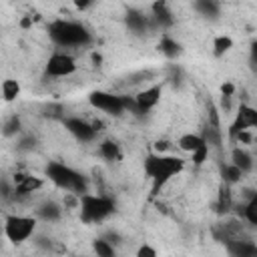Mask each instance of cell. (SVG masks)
I'll return each mask as SVG.
<instances>
[{
    "instance_id": "6da1fadb",
    "label": "cell",
    "mask_w": 257,
    "mask_h": 257,
    "mask_svg": "<svg viewBox=\"0 0 257 257\" xmlns=\"http://www.w3.org/2000/svg\"><path fill=\"white\" fill-rule=\"evenodd\" d=\"M48 38L58 46V48H68V50H80L92 42L90 32L74 20H56L48 26Z\"/></svg>"
},
{
    "instance_id": "7a4b0ae2",
    "label": "cell",
    "mask_w": 257,
    "mask_h": 257,
    "mask_svg": "<svg viewBox=\"0 0 257 257\" xmlns=\"http://www.w3.org/2000/svg\"><path fill=\"white\" fill-rule=\"evenodd\" d=\"M185 167V161L179 157H171V155H151L145 161V173L155 181V191H159V187L169 181L171 177H177Z\"/></svg>"
},
{
    "instance_id": "3957f363",
    "label": "cell",
    "mask_w": 257,
    "mask_h": 257,
    "mask_svg": "<svg viewBox=\"0 0 257 257\" xmlns=\"http://www.w3.org/2000/svg\"><path fill=\"white\" fill-rule=\"evenodd\" d=\"M46 175H48V179H50L56 187H60V189H64V191L76 193L78 197L84 195V193H88L86 179H84L80 173H76L74 169H70L68 165H64V163L50 161V163L46 165Z\"/></svg>"
},
{
    "instance_id": "277c9868",
    "label": "cell",
    "mask_w": 257,
    "mask_h": 257,
    "mask_svg": "<svg viewBox=\"0 0 257 257\" xmlns=\"http://www.w3.org/2000/svg\"><path fill=\"white\" fill-rule=\"evenodd\" d=\"M78 209H80V217L84 223H94V221H102L104 217L112 213V201L104 195L84 193L80 195Z\"/></svg>"
},
{
    "instance_id": "5b68a950",
    "label": "cell",
    "mask_w": 257,
    "mask_h": 257,
    "mask_svg": "<svg viewBox=\"0 0 257 257\" xmlns=\"http://www.w3.org/2000/svg\"><path fill=\"white\" fill-rule=\"evenodd\" d=\"M36 229V219L28 215H10L4 219V235L12 243H22L32 237Z\"/></svg>"
},
{
    "instance_id": "8992f818",
    "label": "cell",
    "mask_w": 257,
    "mask_h": 257,
    "mask_svg": "<svg viewBox=\"0 0 257 257\" xmlns=\"http://www.w3.org/2000/svg\"><path fill=\"white\" fill-rule=\"evenodd\" d=\"M133 98H126V96H120V94H114V92H106V90H94L90 96H88V102L102 110V112H108V114H122L126 112V106Z\"/></svg>"
},
{
    "instance_id": "52a82bcc",
    "label": "cell",
    "mask_w": 257,
    "mask_h": 257,
    "mask_svg": "<svg viewBox=\"0 0 257 257\" xmlns=\"http://www.w3.org/2000/svg\"><path fill=\"white\" fill-rule=\"evenodd\" d=\"M44 68H46V74L50 78H68V76H72L76 72L78 64H76V60H74V56L70 52L56 50V52H52L48 56Z\"/></svg>"
},
{
    "instance_id": "ba28073f",
    "label": "cell",
    "mask_w": 257,
    "mask_h": 257,
    "mask_svg": "<svg viewBox=\"0 0 257 257\" xmlns=\"http://www.w3.org/2000/svg\"><path fill=\"white\" fill-rule=\"evenodd\" d=\"M62 124H64V131L68 135H72L76 141H80V143L94 141L96 133H98V128L92 122H88V120H84L80 116H62Z\"/></svg>"
},
{
    "instance_id": "9c48e42d",
    "label": "cell",
    "mask_w": 257,
    "mask_h": 257,
    "mask_svg": "<svg viewBox=\"0 0 257 257\" xmlns=\"http://www.w3.org/2000/svg\"><path fill=\"white\" fill-rule=\"evenodd\" d=\"M255 124H257V110L249 102H241L239 108H237V112H235V120L229 126V141L233 143V139H235V135L239 131L253 128Z\"/></svg>"
},
{
    "instance_id": "30bf717a",
    "label": "cell",
    "mask_w": 257,
    "mask_h": 257,
    "mask_svg": "<svg viewBox=\"0 0 257 257\" xmlns=\"http://www.w3.org/2000/svg\"><path fill=\"white\" fill-rule=\"evenodd\" d=\"M161 96H163V86H161L159 82H151V84L143 86V88L133 96V100H135V104H137V108H139L141 112H149L151 108H155V106L159 104Z\"/></svg>"
},
{
    "instance_id": "8fae6325",
    "label": "cell",
    "mask_w": 257,
    "mask_h": 257,
    "mask_svg": "<svg viewBox=\"0 0 257 257\" xmlns=\"http://www.w3.org/2000/svg\"><path fill=\"white\" fill-rule=\"evenodd\" d=\"M231 163L237 165L243 173H251V171H253V157H251V153H249L245 147H241V145H237V147L231 149Z\"/></svg>"
},
{
    "instance_id": "7c38bea8",
    "label": "cell",
    "mask_w": 257,
    "mask_h": 257,
    "mask_svg": "<svg viewBox=\"0 0 257 257\" xmlns=\"http://www.w3.org/2000/svg\"><path fill=\"white\" fill-rule=\"evenodd\" d=\"M227 251L235 257H253L257 253V247L247 239H231L227 241Z\"/></svg>"
},
{
    "instance_id": "4fadbf2b",
    "label": "cell",
    "mask_w": 257,
    "mask_h": 257,
    "mask_svg": "<svg viewBox=\"0 0 257 257\" xmlns=\"http://www.w3.org/2000/svg\"><path fill=\"white\" fill-rule=\"evenodd\" d=\"M201 145H205L203 137L201 135H193V133H183L179 139H177V147L185 153H193L195 149H199Z\"/></svg>"
},
{
    "instance_id": "5bb4252c",
    "label": "cell",
    "mask_w": 257,
    "mask_h": 257,
    "mask_svg": "<svg viewBox=\"0 0 257 257\" xmlns=\"http://www.w3.org/2000/svg\"><path fill=\"white\" fill-rule=\"evenodd\" d=\"M221 175H223L225 185H237V183H241L243 177H245V173H243L237 165H233V163L223 165V167H221Z\"/></svg>"
},
{
    "instance_id": "9a60e30c",
    "label": "cell",
    "mask_w": 257,
    "mask_h": 257,
    "mask_svg": "<svg viewBox=\"0 0 257 257\" xmlns=\"http://www.w3.org/2000/svg\"><path fill=\"white\" fill-rule=\"evenodd\" d=\"M98 155L104 159V161H116L120 157V149L114 141H102L98 145Z\"/></svg>"
},
{
    "instance_id": "2e32d148",
    "label": "cell",
    "mask_w": 257,
    "mask_h": 257,
    "mask_svg": "<svg viewBox=\"0 0 257 257\" xmlns=\"http://www.w3.org/2000/svg\"><path fill=\"white\" fill-rule=\"evenodd\" d=\"M0 90H2V98L4 100H14L20 94V82L14 80V78H6V80H2Z\"/></svg>"
},
{
    "instance_id": "e0dca14e",
    "label": "cell",
    "mask_w": 257,
    "mask_h": 257,
    "mask_svg": "<svg viewBox=\"0 0 257 257\" xmlns=\"http://www.w3.org/2000/svg\"><path fill=\"white\" fill-rule=\"evenodd\" d=\"M195 10L201 16H217L219 14V2L217 0H195Z\"/></svg>"
},
{
    "instance_id": "ac0fdd59",
    "label": "cell",
    "mask_w": 257,
    "mask_h": 257,
    "mask_svg": "<svg viewBox=\"0 0 257 257\" xmlns=\"http://www.w3.org/2000/svg\"><path fill=\"white\" fill-rule=\"evenodd\" d=\"M159 50H161L165 56L175 58V56L179 54V44H177L175 38H171V36H163L161 42H159Z\"/></svg>"
},
{
    "instance_id": "d6986e66",
    "label": "cell",
    "mask_w": 257,
    "mask_h": 257,
    "mask_svg": "<svg viewBox=\"0 0 257 257\" xmlns=\"http://www.w3.org/2000/svg\"><path fill=\"white\" fill-rule=\"evenodd\" d=\"M231 48H233V40L229 36L223 34V36H215L213 38V52H215V56H223Z\"/></svg>"
},
{
    "instance_id": "ffe728a7",
    "label": "cell",
    "mask_w": 257,
    "mask_h": 257,
    "mask_svg": "<svg viewBox=\"0 0 257 257\" xmlns=\"http://www.w3.org/2000/svg\"><path fill=\"white\" fill-rule=\"evenodd\" d=\"M20 118L16 116V114H12V116H8L6 120H4V124H2V135L4 137H12V135H16V133H20Z\"/></svg>"
},
{
    "instance_id": "44dd1931",
    "label": "cell",
    "mask_w": 257,
    "mask_h": 257,
    "mask_svg": "<svg viewBox=\"0 0 257 257\" xmlns=\"http://www.w3.org/2000/svg\"><path fill=\"white\" fill-rule=\"evenodd\" d=\"M92 247H94V253L100 255V257H112V255H114L112 243H108L106 239H96Z\"/></svg>"
},
{
    "instance_id": "7402d4cb",
    "label": "cell",
    "mask_w": 257,
    "mask_h": 257,
    "mask_svg": "<svg viewBox=\"0 0 257 257\" xmlns=\"http://www.w3.org/2000/svg\"><path fill=\"white\" fill-rule=\"evenodd\" d=\"M221 94H223V96H233V94H235V84L229 82V80L223 82V86H221Z\"/></svg>"
},
{
    "instance_id": "603a6c76",
    "label": "cell",
    "mask_w": 257,
    "mask_h": 257,
    "mask_svg": "<svg viewBox=\"0 0 257 257\" xmlns=\"http://www.w3.org/2000/svg\"><path fill=\"white\" fill-rule=\"evenodd\" d=\"M137 255H139V257H145V255L155 257V255H157V251H155V249H151V247H147V245H143V247L137 251Z\"/></svg>"
},
{
    "instance_id": "cb8c5ba5",
    "label": "cell",
    "mask_w": 257,
    "mask_h": 257,
    "mask_svg": "<svg viewBox=\"0 0 257 257\" xmlns=\"http://www.w3.org/2000/svg\"><path fill=\"white\" fill-rule=\"evenodd\" d=\"M94 4V0H74V6L78 8V10H86V8H90Z\"/></svg>"
}]
</instances>
